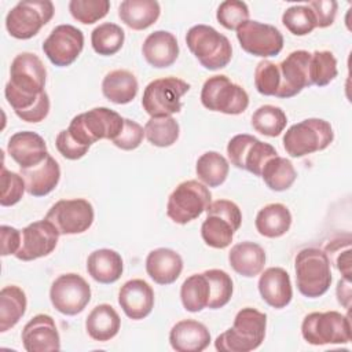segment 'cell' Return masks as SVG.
Listing matches in <instances>:
<instances>
[{
  "instance_id": "obj_1",
  "label": "cell",
  "mask_w": 352,
  "mask_h": 352,
  "mask_svg": "<svg viewBox=\"0 0 352 352\" xmlns=\"http://www.w3.org/2000/svg\"><path fill=\"white\" fill-rule=\"evenodd\" d=\"M47 70L32 52L18 54L10 67L4 95L15 114L26 122H40L50 113V98L44 91Z\"/></svg>"
},
{
  "instance_id": "obj_2",
  "label": "cell",
  "mask_w": 352,
  "mask_h": 352,
  "mask_svg": "<svg viewBox=\"0 0 352 352\" xmlns=\"http://www.w3.org/2000/svg\"><path fill=\"white\" fill-rule=\"evenodd\" d=\"M267 315L252 307L238 311L232 327L217 336L214 346L220 352H250L257 349L265 337Z\"/></svg>"
},
{
  "instance_id": "obj_3",
  "label": "cell",
  "mask_w": 352,
  "mask_h": 352,
  "mask_svg": "<svg viewBox=\"0 0 352 352\" xmlns=\"http://www.w3.org/2000/svg\"><path fill=\"white\" fill-rule=\"evenodd\" d=\"M296 283L298 292L316 298L323 296L331 285V270L329 254L318 248L301 249L294 258Z\"/></svg>"
},
{
  "instance_id": "obj_4",
  "label": "cell",
  "mask_w": 352,
  "mask_h": 352,
  "mask_svg": "<svg viewBox=\"0 0 352 352\" xmlns=\"http://www.w3.org/2000/svg\"><path fill=\"white\" fill-rule=\"evenodd\" d=\"M186 43L191 54L208 70L226 67L232 58L230 40L208 25H195L188 29Z\"/></svg>"
},
{
  "instance_id": "obj_5",
  "label": "cell",
  "mask_w": 352,
  "mask_h": 352,
  "mask_svg": "<svg viewBox=\"0 0 352 352\" xmlns=\"http://www.w3.org/2000/svg\"><path fill=\"white\" fill-rule=\"evenodd\" d=\"M206 219L201 226L204 242L213 249H224L232 242L242 223L239 206L228 199H217L206 208Z\"/></svg>"
},
{
  "instance_id": "obj_6",
  "label": "cell",
  "mask_w": 352,
  "mask_h": 352,
  "mask_svg": "<svg viewBox=\"0 0 352 352\" xmlns=\"http://www.w3.org/2000/svg\"><path fill=\"white\" fill-rule=\"evenodd\" d=\"M124 126V118L107 107H95L76 116L69 124V133L84 146H91L98 140H113Z\"/></svg>"
},
{
  "instance_id": "obj_7",
  "label": "cell",
  "mask_w": 352,
  "mask_h": 352,
  "mask_svg": "<svg viewBox=\"0 0 352 352\" xmlns=\"http://www.w3.org/2000/svg\"><path fill=\"white\" fill-rule=\"evenodd\" d=\"M334 139L333 126L322 118H307L292 125L283 136V147L293 158L324 150Z\"/></svg>"
},
{
  "instance_id": "obj_8",
  "label": "cell",
  "mask_w": 352,
  "mask_h": 352,
  "mask_svg": "<svg viewBox=\"0 0 352 352\" xmlns=\"http://www.w3.org/2000/svg\"><path fill=\"white\" fill-rule=\"evenodd\" d=\"M351 319L337 311L311 312L301 323V336L311 345L348 344L351 341Z\"/></svg>"
},
{
  "instance_id": "obj_9",
  "label": "cell",
  "mask_w": 352,
  "mask_h": 352,
  "mask_svg": "<svg viewBox=\"0 0 352 352\" xmlns=\"http://www.w3.org/2000/svg\"><path fill=\"white\" fill-rule=\"evenodd\" d=\"M190 84L177 77H164L148 82L143 91L142 106L150 117H169L182 110V96Z\"/></svg>"
},
{
  "instance_id": "obj_10",
  "label": "cell",
  "mask_w": 352,
  "mask_h": 352,
  "mask_svg": "<svg viewBox=\"0 0 352 352\" xmlns=\"http://www.w3.org/2000/svg\"><path fill=\"white\" fill-rule=\"evenodd\" d=\"M212 201L209 188L198 180H186L170 192L166 204L168 217L177 224H187L201 216Z\"/></svg>"
},
{
  "instance_id": "obj_11",
  "label": "cell",
  "mask_w": 352,
  "mask_h": 352,
  "mask_svg": "<svg viewBox=\"0 0 352 352\" xmlns=\"http://www.w3.org/2000/svg\"><path fill=\"white\" fill-rule=\"evenodd\" d=\"M201 103L210 111L236 116L249 106L248 92L227 76L209 77L201 89Z\"/></svg>"
},
{
  "instance_id": "obj_12",
  "label": "cell",
  "mask_w": 352,
  "mask_h": 352,
  "mask_svg": "<svg viewBox=\"0 0 352 352\" xmlns=\"http://www.w3.org/2000/svg\"><path fill=\"white\" fill-rule=\"evenodd\" d=\"M55 8L50 0H23L12 7L6 16V29L11 37L28 40L54 16Z\"/></svg>"
},
{
  "instance_id": "obj_13",
  "label": "cell",
  "mask_w": 352,
  "mask_h": 352,
  "mask_svg": "<svg viewBox=\"0 0 352 352\" xmlns=\"http://www.w3.org/2000/svg\"><path fill=\"white\" fill-rule=\"evenodd\" d=\"M50 300L58 312L73 316L91 301V287L78 274H62L51 285Z\"/></svg>"
},
{
  "instance_id": "obj_14",
  "label": "cell",
  "mask_w": 352,
  "mask_h": 352,
  "mask_svg": "<svg viewBox=\"0 0 352 352\" xmlns=\"http://www.w3.org/2000/svg\"><path fill=\"white\" fill-rule=\"evenodd\" d=\"M227 154L234 166L245 169L254 176H260L264 164L271 157L278 155L274 146L248 133H239L231 138L227 144Z\"/></svg>"
},
{
  "instance_id": "obj_15",
  "label": "cell",
  "mask_w": 352,
  "mask_h": 352,
  "mask_svg": "<svg viewBox=\"0 0 352 352\" xmlns=\"http://www.w3.org/2000/svg\"><path fill=\"white\" fill-rule=\"evenodd\" d=\"M94 208L84 198L60 199L45 214L60 235H74L87 231L94 223Z\"/></svg>"
},
{
  "instance_id": "obj_16",
  "label": "cell",
  "mask_w": 352,
  "mask_h": 352,
  "mask_svg": "<svg viewBox=\"0 0 352 352\" xmlns=\"http://www.w3.org/2000/svg\"><path fill=\"white\" fill-rule=\"evenodd\" d=\"M236 38L241 48L260 58L278 55L283 48V36L272 25L258 21H246L236 29Z\"/></svg>"
},
{
  "instance_id": "obj_17",
  "label": "cell",
  "mask_w": 352,
  "mask_h": 352,
  "mask_svg": "<svg viewBox=\"0 0 352 352\" xmlns=\"http://www.w3.org/2000/svg\"><path fill=\"white\" fill-rule=\"evenodd\" d=\"M84 48V34L73 25H59L43 43V51L51 63L59 67L70 66Z\"/></svg>"
},
{
  "instance_id": "obj_18",
  "label": "cell",
  "mask_w": 352,
  "mask_h": 352,
  "mask_svg": "<svg viewBox=\"0 0 352 352\" xmlns=\"http://www.w3.org/2000/svg\"><path fill=\"white\" fill-rule=\"evenodd\" d=\"M21 234V246L14 256L22 261H32L52 253L60 235L58 228L47 219L30 223Z\"/></svg>"
},
{
  "instance_id": "obj_19",
  "label": "cell",
  "mask_w": 352,
  "mask_h": 352,
  "mask_svg": "<svg viewBox=\"0 0 352 352\" xmlns=\"http://www.w3.org/2000/svg\"><path fill=\"white\" fill-rule=\"evenodd\" d=\"M309 60L311 52L297 50L290 52L279 65V88L276 98L287 99L300 94L305 87H309Z\"/></svg>"
},
{
  "instance_id": "obj_20",
  "label": "cell",
  "mask_w": 352,
  "mask_h": 352,
  "mask_svg": "<svg viewBox=\"0 0 352 352\" xmlns=\"http://www.w3.org/2000/svg\"><path fill=\"white\" fill-rule=\"evenodd\" d=\"M22 345L28 352H51L60 349V337L52 316L38 314L23 327Z\"/></svg>"
},
{
  "instance_id": "obj_21",
  "label": "cell",
  "mask_w": 352,
  "mask_h": 352,
  "mask_svg": "<svg viewBox=\"0 0 352 352\" xmlns=\"http://www.w3.org/2000/svg\"><path fill=\"white\" fill-rule=\"evenodd\" d=\"M118 304L129 319L140 320L154 308V290L143 279H131L121 286Z\"/></svg>"
},
{
  "instance_id": "obj_22",
  "label": "cell",
  "mask_w": 352,
  "mask_h": 352,
  "mask_svg": "<svg viewBox=\"0 0 352 352\" xmlns=\"http://www.w3.org/2000/svg\"><path fill=\"white\" fill-rule=\"evenodd\" d=\"M7 151L21 169L36 166L48 155L45 140L38 133L32 131L14 133L8 139Z\"/></svg>"
},
{
  "instance_id": "obj_23",
  "label": "cell",
  "mask_w": 352,
  "mask_h": 352,
  "mask_svg": "<svg viewBox=\"0 0 352 352\" xmlns=\"http://www.w3.org/2000/svg\"><path fill=\"white\" fill-rule=\"evenodd\" d=\"M257 286L261 298L272 308H285L293 298L290 276L287 271L280 267L267 268L260 275Z\"/></svg>"
},
{
  "instance_id": "obj_24",
  "label": "cell",
  "mask_w": 352,
  "mask_h": 352,
  "mask_svg": "<svg viewBox=\"0 0 352 352\" xmlns=\"http://www.w3.org/2000/svg\"><path fill=\"white\" fill-rule=\"evenodd\" d=\"M142 54L146 62L153 67H169L179 56V44L173 33L168 30H155L143 41Z\"/></svg>"
},
{
  "instance_id": "obj_25",
  "label": "cell",
  "mask_w": 352,
  "mask_h": 352,
  "mask_svg": "<svg viewBox=\"0 0 352 352\" xmlns=\"http://www.w3.org/2000/svg\"><path fill=\"white\" fill-rule=\"evenodd\" d=\"M169 342L176 352H201L209 346L210 333L204 323L184 319L170 329Z\"/></svg>"
},
{
  "instance_id": "obj_26",
  "label": "cell",
  "mask_w": 352,
  "mask_h": 352,
  "mask_svg": "<svg viewBox=\"0 0 352 352\" xmlns=\"http://www.w3.org/2000/svg\"><path fill=\"white\" fill-rule=\"evenodd\" d=\"M146 271L155 283L170 285L183 271V258L173 249L158 248L147 254Z\"/></svg>"
},
{
  "instance_id": "obj_27",
  "label": "cell",
  "mask_w": 352,
  "mask_h": 352,
  "mask_svg": "<svg viewBox=\"0 0 352 352\" xmlns=\"http://www.w3.org/2000/svg\"><path fill=\"white\" fill-rule=\"evenodd\" d=\"M21 175L25 180L28 194L33 197H44L58 186L60 179V168L56 160L48 154L47 158L38 165L21 169Z\"/></svg>"
},
{
  "instance_id": "obj_28",
  "label": "cell",
  "mask_w": 352,
  "mask_h": 352,
  "mask_svg": "<svg viewBox=\"0 0 352 352\" xmlns=\"http://www.w3.org/2000/svg\"><path fill=\"white\" fill-rule=\"evenodd\" d=\"M228 263L236 274L245 278H253L264 268L265 252L258 243L250 241L239 242L231 248Z\"/></svg>"
},
{
  "instance_id": "obj_29",
  "label": "cell",
  "mask_w": 352,
  "mask_h": 352,
  "mask_svg": "<svg viewBox=\"0 0 352 352\" xmlns=\"http://www.w3.org/2000/svg\"><path fill=\"white\" fill-rule=\"evenodd\" d=\"M87 271L99 283H114L124 271L122 257L113 249H96L87 258Z\"/></svg>"
},
{
  "instance_id": "obj_30",
  "label": "cell",
  "mask_w": 352,
  "mask_h": 352,
  "mask_svg": "<svg viewBox=\"0 0 352 352\" xmlns=\"http://www.w3.org/2000/svg\"><path fill=\"white\" fill-rule=\"evenodd\" d=\"M161 8L155 0H124L118 6L120 19L133 30L150 28L160 18Z\"/></svg>"
},
{
  "instance_id": "obj_31",
  "label": "cell",
  "mask_w": 352,
  "mask_h": 352,
  "mask_svg": "<svg viewBox=\"0 0 352 352\" xmlns=\"http://www.w3.org/2000/svg\"><path fill=\"white\" fill-rule=\"evenodd\" d=\"M121 327V319L110 304L96 305L87 316L85 330L95 341H109L117 336Z\"/></svg>"
},
{
  "instance_id": "obj_32",
  "label": "cell",
  "mask_w": 352,
  "mask_h": 352,
  "mask_svg": "<svg viewBox=\"0 0 352 352\" xmlns=\"http://www.w3.org/2000/svg\"><path fill=\"white\" fill-rule=\"evenodd\" d=\"M139 84L136 77L124 69L111 70L102 81V92L104 98L116 104H126L138 95Z\"/></svg>"
},
{
  "instance_id": "obj_33",
  "label": "cell",
  "mask_w": 352,
  "mask_h": 352,
  "mask_svg": "<svg viewBox=\"0 0 352 352\" xmlns=\"http://www.w3.org/2000/svg\"><path fill=\"white\" fill-rule=\"evenodd\" d=\"M254 226L260 235L279 238L289 231L292 226V213L283 204H268L258 210Z\"/></svg>"
},
{
  "instance_id": "obj_34",
  "label": "cell",
  "mask_w": 352,
  "mask_h": 352,
  "mask_svg": "<svg viewBox=\"0 0 352 352\" xmlns=\"http://www.w3.org/2000/svg\"><path fill=\"white\" fill-rule=\"evenodd\" d=\"M26 294L15 285L4 286L0 290V331L12 329L26 312Z\"/></svg>"
},
{
  "instance_id": "obj_35",
  "label": "cell",
  "mask_w": 352,
  "mask_h": 352,
  "mask_svg": "<svg viewBox=\"0 0 352 352\" xmlns=\"http://www.w3.org/2000/svg\"><path fill=\"white\" fill-rule=\"evenodd\" d=\"M272 191H285L292 187L297 177V172L290 160L285 157H271L263 166L260 175Z\"/></svg>"
},
{
  "instance_id": "obj_36",
  "label": "cell",
  "mask_w": 352,
  "mask_h": 352,
  "mask_svg": "<svg viewBox=\"0 0 352 352\" xmlns=\"http://www.w3.org/2000/svg\"><path fill=\"white\" fill-rule=\"evenodd\" d=\"M209 297L210 286L204 272L188 276L180 287V300L184 309L188 312H199L206 308Z\"/></svg>"
},
{
  "instance_id": "obj_37",
  "label": "cell",
  "mask_w": 352,
  "mask_h": 352,
  "mask_svg": "<svg viewBox=\"0 0 352 352\" xmlns=\"http://www.w3.org/2000/svg\"><path fill=\"white\" fill-rule=\"evenodd\" d=\"M228 161L217 151L204 153L195 165L198 179L208 187H219L228 176Z\"/></svg>"
},
{
  "instance_id": "obj_38",
  "label": "cell",
  "mask_w": 352,
  "mask_h": 352,
  "mask_svg": "<svg viewBox=\"0 0 352 352\" xmlns=\"http://www.w3.org/2000/svg\"><path fill=\"white\" fill-rule=\"evenodd\" d=\"M125 40V33L117 23L104 22L96 26L91 33V44L96 54L110 56L117 54Z\"/></svg>"
},
{
  "instance_id": "obj_39",
  "label": "cell",
  "mask_w": 352,
  "mask_h": 352,
  "mask_svg": "<svg viewBox=\"0 0 352 352\" xmlns=\"http://www.w3.org/2000/svg\"><path fill=\"white\" fill-rule=\"evenodd\" d=\"M287 124V117L285 111L274 104L260 106L252 116V126L256 132L275 138L283 132Z\"/></svg>"
},
{
  "instance_id": "obj_40",
  "label": "cell",
  "mask_w": 352,
  "mask_h": 352,
  "mask_svg": "<svg viewBox=\"0 0 352 352\" xmlns=\"http://www.w3.org/2000/svg\"><path fill=\"white\" fill-rule=\"evenodd\" d=\"M180 133V126L177 121L169 117H151L144 125L146 139L157 147H169L176 143Z\"/></svg>"
},
{
  "instance_id": "obj_41",
  "label": "cell",
  "mask_w": 352,
  "mask_h": 352,
  "mask_svg": "<svg viewBox=\"0 0 352 352\" xmlns=\"http://www.w3.org/2000/svg\"><path fill=\"white\" fill-rule=\"evenodd\" d=\"M338 74L337 59L330 51H315L309 60V82L311 85L324 87L330 84Z\"/></svg>"
},
{
  "instance_id": "obj_42",
  "label": "cell",
  "mask_w": 352,
  "mask_h": 352,
  "mask_svg": "<svg viewBox=\"0 0 352 352\" xmlns=\"http://www.w3.org/2000/svg\"><path fill=\"white\" fill-rule=\"evenodd\" d=\"M204 274L206 275L210 286V297H209L208 308L210 309L223 308L224 305L228 304V301L232 297L234 285H232L231 276L226 271L217 270V268L208 270Z\"/></svg>"
},
{
  "instance_id": "obj_43",
  "label": "cell",
  "mask_w": 352,
  "mask_h": 352,
  "mask_svg": "<svg viewBox=\"0 0 352 352\" xmlns=\"http://www.w3.org/2000/svg\"><path fill=\"white\" fill-rule=\"evenodd\" d=\"M282 23L294 36L309 34L316 28L315 16L307 4H298L286 8L282 14Z\"/></svg>"
},
{
  "instance_id": "obj_44",
  "label": "cell",
  "mask_w": 352,
  "mask_h": 352,
  "mask_svg": "<svg viewBox=\"0 0 352 352\" xmlns=\"http://www.w3.org/2000/svg\"><path fill=\"white\" fill-rule=\"evenodd\" d=\"M109 10L110 3L107 0H72L69 3L72 16L84 25H91L104 18Z\"/></svg>"
},
{
  "instance_id": "obj_45",
  "label": "cell",
  "mask_w": 352,
  "mask_h": 352,
  "mask_svg": "<svg viewBox=\"0 0 352 352\" xmlns=\"http://www.w3.org/2000/svg\"><path fill=\"white\" fill-rule=\"evenodd\" d=\"M0 183H1V194H0L1 206H12L22 199V195L26 191L25 180L22 175L7 170L4 162L1 164Z\"/></svg>"
},
{
  "instance_id": "obj_46",
  "label": "cell",
  "mask_w": 352,
  "mask_h": 352,
  "mask_svg": "<svg viewBox=\"0 0 352 352\" xmlns=\"http://www.w3.org/2000/svg\"><path fill=\"white\" fill-rule=\"evenodd\" d=\"M216 18L223 28L228 30H236L243 22L249 21L248 4L239 0L223 1L217 8Z\"/></svg>"
},
{
  "instance_id": "obj_47",
  "label": "cell",
  "mask_w": 352,
  "mask_h": 352,
  "mask_svg": "<svg viewBox=\"0 0 352 352\" xmlns=\"http://www.w3.org/2000/svg\"><path fill=\"white\" fill-rule=\"evenodd\" d=\"M254 85L257 92L265 96H275L279 88V69L271 60H261L254 69Z\"/></svg>"
},
{
  "instance_id": "obj_48",
  "label": "cell",
  "mask_w": 352,
  "mask_h": 352,
  "mask_svg": "<svg viewBox=\"0 0 352 352\" xmlns=\"http://www.w3.org/2000/svg\"><path fill=\"white\" fill-rule=\"evenodd\" d=\"M143 138H144V128L133 120L124 118V126L121 132L111 142L116 147L129 151V150L138 148L143 142Z\"/></svg>"
},
{
  "instance_id": "obj_49",
  "label": "cell",
  "mask_w": 352,
  "mask_h": 352,
  "mask_svg": "<svg viewBox=\"0 0 352 352\" xmlns=\"http://www.w3.org/2000/svg\"><path fill=\"white\" fill-rule=\"evenodd\" d=\"M55 146H56L58 151L62 154V157H65L66 160H72V161L82 158L89 150L88 146H84V144L78 143L77 140H74L67 129H63L58 133V136L55 139Z\"/></svg>"
},
{
  "instance_id": "obj_50",
  "label": "cell",
  "mask_w": 352,
  "mask_h": 352,
  "mask_svg": "<svg viewBox=\"0 0 352 352\" xmlns=\"http://www.w3.org/2000/svg\"><path fill=\"white\" fill-rule=\"evenodd\" d=\"M316 21V28H327L333 25L338 4L334 0H312L307 4Z\"/></svg>"
},
{
  "instance_id": "obj_51",
  "label": "cell",
  "mask_w": 352,
  "mask_h": 352,
  "mask_svg": "<svg viewBox=\"0 0 352 352\" xmlns=\"http://www.w3.org/2000/svg\"><path fill=\"white\" fill-rule=\"evenodd\" d=\"M1 235V256L15 254L21 246V231L11 227V226H1L0 227Z\"/></svg>"
},
{
  "instance_id": "obj_52",
  "label": "cell",
  "mask_w": 352,
  "mask_h": 352,
  "mask_svg": "<svg viewBox=\"0 0 352 352\" xmlns=\"http://www.w3.org/2000/svg\"><path fill=\"white\" fill-rule=\"evenodd\" d=\"M330 253H336V267L342 274V278L351 279V246H346L345 250H340V242H333L327 246Z\"/></svg>"
},
{
  "instance_id": "obj_53",
  "label": "cell",
  "mask_w": 352,
  "mask_h": 352,
  "mask_svg": "<svg viewBox=\"0 0 352 352\" xmlns=\"http://www.w3.org/2000/svg\"><path fill=\"white\" fill-rule=\"evenodd\" d=\"M336 293H337V300L338 302L349 309L351 307V297H352V293H351V279H340L338 283H337V289H336Z\"/></svg>"
}]
</instances>
